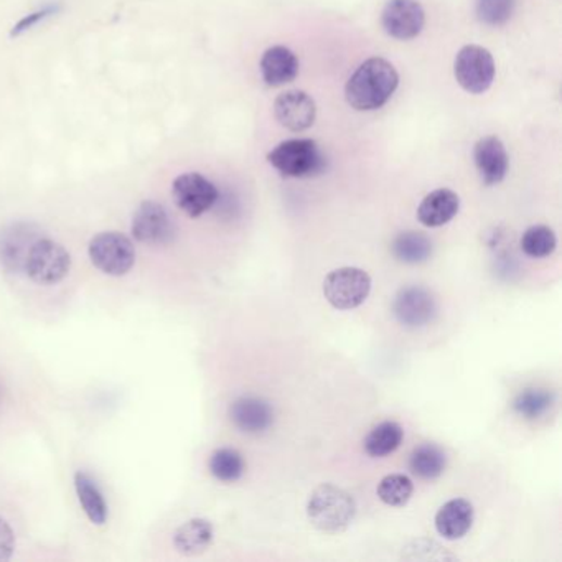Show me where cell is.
<instances>
[{
    "instance_id": "7c38bea8",
    "label": "cell",
    "mask_w": 562,
    "mask_h": 562,
    "mask_svg": "<svg viewBox=\"0 0 562 562\" xmlns=\"http://www.w3.org/2000/svg\"><path fill=\"white\" fill-rule=\"evenodd\" d=\"M274 116L289 131H306L316 123V101L304 91H285L276 100Z\"/></svg>"
},
{
    "instance_id": "7402d4cb",
    "label": "cell",
    "mask_w": 562,
    "mask_h": 562,
    "mask_svg": "<svg viewBox=\"0 0 562 562\" xmlns=\"http://www.w3.org/2000/svg\"><path fill=\"white\" fill-rule=\"evenodd\" d=\"M75 488L86 516L90 518V522L94 525L103 526L107 520V504L100 488L82 472L75 475Z\"/></svg>"
},
{
    "instance_id": "7a4b0ae2",
    "label": "cell",
    "mask_w": 562,
    "mask_h": 562,
    "mask_svg": "<svg viewBox=\"0 0 562 562\" xmlns=\"http://www.w3.org/2000/svg\"><path fill=\"white\" fill-rule=\"evenodd\" d=\"M357 503L354 497L335 485H320L310 495L307 516L320 532L336 535L354 523Z\"/></svg>"
},
{
    "instance_id": "52a82bcc",
    "label": "cell",
    "mask_w": 562,
    "mask_h": 562,
    "mask_svg": "<svg viewBox=\"0 0 562 562\" xmlns=\"http://www.w3.org/2000/svg\"><path fill=\"white\" fill-rule=\"evenodd\" d=\"M457 82L470 94H482L495 79V62L484 47L467 46L457 53L454 65Z\"/></svg>"
},
{
    "instance_id": "ac0fdd59",
    "label": "cell",
    "mask_w": 562,
    "mask_h": 562,
    "mask_svg": "<svg viewBox=\"0 0 562 562\" xmlns=\"http://www.w3.org/2000/svg\"><path fill=\"white\" fill-rule=\"evenodd\" d=\"M261 75L266 85L278 88L294 81L298 75V60L285 47H272L261 59Z\"/></svg>"
},
{
    "instance_id": "30bf717a",
    "label": "cell",
    "mask_w": 562,
    "mask_h": 562,
    "mask_svg": "<svg viewBox=\"0 0 562 562\" xmlns=\"http://www.w3.org/2000/svg\"><path fill=\"white\" fill-rule=\"evenodd\" d=\"M381 24L389 37L412 40L424 28V9L418 0H389L381 14Z\"/></svg>"
},
{
    "instance_id": "603a6c76",
    "label": "cell",
    "mask_w": 562,
    "mask_h": 562,
    "mask_svg": "<svg viewBox=\"0 0 562 562\" xmlns=\"http://www.w3.org/2000/svg\"><path fill=\"white\" fill-rule=\"evenodd\" d=\"M393 256L406 265H421L432 256V243L425 234L405 231L392 244Z\"/></svg>"
},
{
    "instance_id": "e0dca14e",
    "label": "cell",
    "mask_w": 562,
    "mask_h": 562,
    "mask_svg": "<svg viewBox=\"0 0 562 562\" xmlns=\"http://www.w3.org/2000/svg\"><path fill=\"white\" fill-rule=\"evenodd\" d=\"M473 507L470 501L463 500V498H454V500L447 501L434 518L436 523L437 533L444 536L446 539H460L470 532L473 525Z\"/></svg>"
},
{
    "instance_id": "6da1fadb",
    "label": "cell",
    "mask_w": 562,
    "mask_h": 562,
    "mask_svg": "<svg viewBox=\"0 0 562 562\" xmlns=\"http://www.w3.org/2000/svg\"><path fill=\"white\" fill-rule=\"evenodd\" d=\"M399 75L384 59H370L361 63L345 86L348 104L357 111L383 107L398 90Z\"/></svg>"
},
{
    "instance_id": "8fae6325",
    "label": "cell",
    "mask_w": 562,
    "mask_h": 562,
    "mask_svg": "<svg viewBox=\"0 0 562 562\" xmlns=\"http://www.w3.org/2000/svg\"><path fill=\"white\" fill-rule=\"evenodd\" d=\"M132 237L139 243L152 246L170 243L174 238V223L164 205L152 200L142 203L132 218Z\"/></svg>"
},
{
    "instance_id": "5b68a950",
    "label": "cell",
    "mask_w": 562,
    "mask_h": 562,
    "mask_svg": "<svg viewBox=\"0 0 562 562\" xmlns=\"http://www.w3.org/2000/svg\"><path fill=\"white\" fill-rule=\"evenodd\" d=\"M91 263L94 268L107 276L127 274L136 263V247L126 234L117 231L100 233L91 240L90 247Z\"/></svg>"
},
{
    "instance_id": "d6986e66",
    "label": "cell",
    "mask_w": 562,
    "mask_h": 562,
    "mask_svg": "<svg viewBox=\"0 0 562 562\" xmlns=\"http://www.w3.org/2000/svg\"><path fill=\"white\" fill-rule=\"evenodd\" d=\"M213 526L208 520L195 518L190 522L183 523L176 535H174V546L183 555H199L209 548L213 541Z\"/></svg>"
},
{
    "instance_id": "44dd1931",
    "label": "cell",
    "mask_w": 562,
    "mask_h": 562,
    "mask_svg": "<svg viewBox=\"0 0 562 562\" xmlns=\"http://www.w3.org/2000/svg\"><path fill=\"white\" fill-rule=\"evenodd\" d=\"M405 439L401 424L395 421H384L371 429L365 437V452L370 457H386L395 452Z\"/></svg>"
},
{
    "instance_id": "4fadbf2b",
    "label": "cell",
    "mask_w": 562,
    "mask_h": 562,
    "mask_svg": "<svg viewBox=\"0 0 562 562\" xmlns=\"http://www.w3.org/2000/svg\"><path fill=\"white\" fill-rule=\"evenodd\" d=\"M473 161L485 186H498L508 174V154L497 136L482 138L473 149Z\"/></svg>"
},
{
    "instance_id": "83f0119b",
    "label": "cell",
    "mask_w": 562,
    "mask_h": 562,
    "mask_svg": "<svg viewBox=\"0 0 562 562\" xmlns=\"http://www.w3.org/2000/svg\"><path fill=\"white\" fill-rule=\"evenodd\" d=\"M514 0H477V17L490 27H500L510 21Z\"/></svg>"
},
{
    "instance_id": "8992f818",
    "label": "cell",
    "mask_w": 562,
    "mask_h": 562,
    "mask_svg": "<svg viewBox=\"0 0 562 562\" xmlns=\"http://www.w3.org/2000/svg\"><path fill=\"white\" fill-rule=\"evenodd\" d=\"M371 292V278L360 268H340L323 281V295L339 310L357 309Z\"/></svg>"
},
{
    "instance_id": "cb8c5ba5",
    "label": "cell",
    "mask_w": 562,
    "mask_h": 562,
    "mask_svg": "<svg viewBox=\"0 0 562 562\" xmlns=\"http://www.w3.org/2000/svg\"><path fill=\"white\" fill-rule=\"evenodd\" d=\"M246 463L243 456L238 450L223 447L213 452L209 459V472L216 481L225 482V484H233L243 477Z\"/></svg>"
},
{
    "instance_id": "277c9868",
    "label": "cell",
    "mask_w": 562,
    "mask_h": 562,
    "mask_svg": "<svg viewBox=\"0 0 562 562\" xmlns=\"http://www.w3.org/2000/svg\"><path fill=\"white\" fill-rule=\"evenodd\" d=\"M69 269L72 256L68 251L49 238H38L31 244L24 266V271L31 281L46 285L59 284L68 276Z\"/></svg>"
},
{
    "instance_id": "5bb4252c",
    "label": "cell",
    "mask_w": 562,
    "mask_h": 562,
    "mask_svg": "<svg viewBox=\"0 0 562 562\" xmlns=\"http://www.w3.org/2000/svg\"><path fill=\"white\" fill-rule=\"evenodd\" d=\"M230 419L241 432L263 434L274 422V411L265 399L256 396H241L231 405Z\"/></svg>"
},
{
    "instance_id": "484cf974",
    "label": "cell",
    "mask_w": 562,
    "mask_h": 562,
    "mask_svg": "<svg viewBox=\"0 0 562 562\" xmlns=\"http://www.w3.org/2000/svg\"><path fill=\"white\" fill-rule=\"evenodd\" d=\"M522 251L529 257H548L554 253L558 246V238L554 231L545 225H536V227L528 228L522 238Z\"/></svg>"
},
{
    "instance_id": "f1b7e54d",
    "label": "cell",
    "mask_w": 562,
    "mask_h": 562,
    "mask_svg": "<svg viewBox=\"0 0 562 562\" xmlns=\"http://www.w3.org/2000/svg\"><path fill=\"white\" fill-rule=\"evenodd\" d=\"M60 11V5H47V8L40 9V11L34 12V14L25 15L24 18L14 25L11 30V38L21 37L25 31L34 28L38 22L46 21L50 15H55Z\"/></svg>"
},
{
    "instance_id": "ba28073f",
    "label": "cell",
    "mask_w": 562,
    "mask_h": 562,
    "mask_svg": "<svg viewBox=\"0 0 562 562\" xmlns=\"http://www.w3.org/2000/svg\"><path fill=\"white\" fill-rule=\"evenodd\" d=\"M171 196L187 216L199 218L215 205L218 190L206 177L200 176L196 171H189L174 180Z\"/></svg>"
},
{
    "instance_id": "ffe728a7",
    "label": "cell",
    "mask_w": 562,
    "mask_h": 562,
    "mask_svg": "<svg viewBox=\"0 0 562 562\" xmlns=\"http://www.w3.org/2000/svg\"><path fill=\"white\" fill-rule=\"evenodd\" d=\"M446 454L436 444H421L409 457V469L422 481H434L446 470Z\"/></svg>"
},
{
    "instance_id": "9a60e30c",
    "label": "cell",
    "mask_w": 562,
    "mask_h": 562,
    "mask_svg": "<svg viewBox=\"0 0 562 562\" xmlns=\"http://www.w3.org/2000/svg\"><path fill=\"white\" fill-rule=\"evenodd\" d=\"M37 240V231L27 223L11 225L0 231V263L9 269H24L28 251Z\"/></svg>"
},
{
    "instance_id": "f546056e",
    "label": "cell",
    "mask_w": 562,
    "mask_h": 562,
    "mask_svg": "<svg viewBox=\"0 0 562 562\" xmlns=\"http://www.w3.org/2000/svg\"><path fill=\"white\" fill-rule=\"evenodd\" d=\"M15 551V535L5 520L0 518V562L9 561Z\"/></svg>"
},
{
    "instance_id": "2e32d148",
    "label": "cell",
    "mask_w": 562,
    "mask_h": 562,
    "mask_svg": "<svg viewBox=\"0 0 562 562\" xmlns=\"http://www.w3.org/2000/svg\"><path fill=\"white\" fill-rule=\"evenodd\" d=\"M460 199L449 189L434 190L424 196L418 208L419 223L427 228H439L454 220L459 213Z\"/></svg>"
},
{
    "instance_id": "4316f807",
    "label": "cell",
    "mask_w": 562,
    "mask_h": 562,
    "mask_svg": "<svg viewBox=\"0 0 562 562\" xmlns=\"http://www.w3.org/2000/svg\"><path fill=\"white\" fill-rule=\"evenodd\" d=\"M552 396L542 389H526L518 395L513 403V409L518 414L526 419H536L545 414L551 406Z\"/></svg>"
},
{
    "instance_id": "3957f363",
    "label": "cell",
    "mask_w": 562,
    "mask_h": 562,
    "mask_svg": "<svg viewBox=\"0 0 562 562\" xmlns=\"http://www.w3.org/2000/svg\"><path fill=\"white\" fill-rule=\"evenodd\" d=\"M269 164L291 179H306L322 174L325 157L312 139H291L281 142L268 154Z\"/></svg>"
},
{
    "instance_id": "d4e9b609",
    "label": "cell",
    "mask_w": 562,
    "mask_h": 562,
    "mask_svg": "<svg viewBox=\"0 0 562 562\" xmlns=\"http://www.w3.org/2000/svg\"><path fill=\"white\" fill-rule=\"evenodd\" d=\"M414 485L403 473L386 475L378 485V497L387 507H405L411 500Z\"/></svg>"
},
{
    "instance_id": "9c48e42d",
    "label": "cell",
    "mask_w": 562,
    "mask_h": 562,
    "mask_svg": "<svg viewBox=\"0 0 562 562\" xmlns=\"http://www.w3.org/2000/svg\"><path fill=\"white\" fill-rule=\"evenodd\" d=\"M396 320L409 329L427 325L437 314V302L427 289L411 285L401 289L393 302Z\"/></svg>"
}]
</instances>
